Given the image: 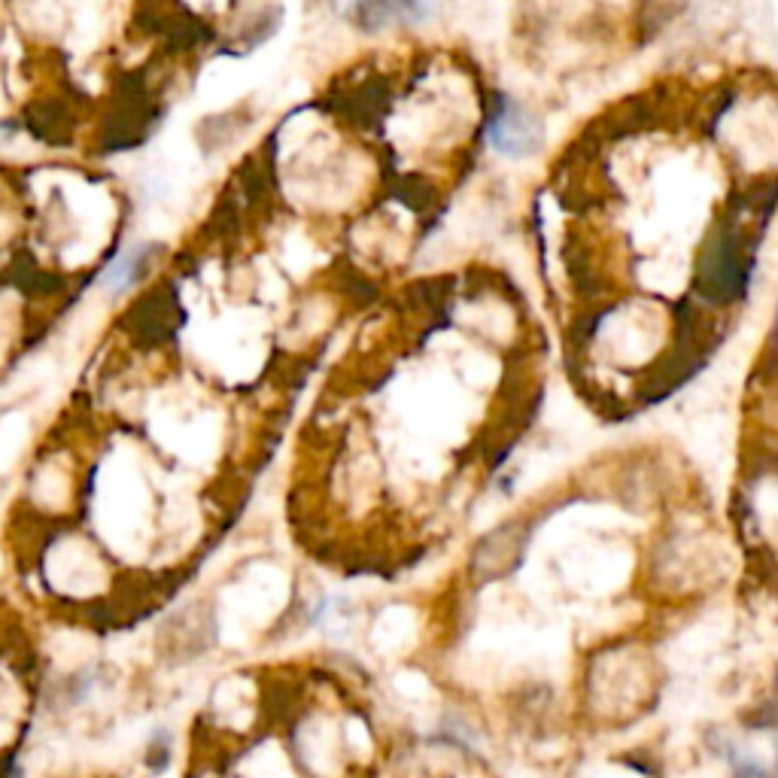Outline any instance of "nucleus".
I'll list each match as a JSON object with an SVG mask.
<instances>
[{"instance_id": "1", "label": "nucleus", "mask_w": 778, "mask_h": 778, "mask_svg": "<svg viewBox=\"0 0 778 778\" xmlns=\"http://www.w3.org/2000/svg\"><path fill=\"white\" fill-rule=\"evenodd\" d=\"M660 699V669L639 639L599 645L581 672V715L599 727H627Z\"/></svg>"}, {"instance_id": "2", "label": "nucleus", "mask_w": 778, "mask_h": 778, "mask_svg": "<svg viewBox=\"0 0 778 778\" xmlns=\"http://www.w3.org/2000/svg\"><path fill=\"white\" fill-rule=\"evenodd\" d=\"M760 238L763 228H754L721 210L693 256V301L715 310V314L739 307L751 289Z\"/></svg>"}, {"instance_id": "3", "label": "nucleus", "mask_w": 778, "mask_h": 778, "mask_svg": "<svg viewBox=\"0 0 778 778\" xmlns=\"http://www.w3.org/2000/svg\"><path fill=\"white\" fill-rule=\"evenodd\" d=\"M535 517L532 514H517L508 517L502 523H496L493 529H487L481 538H475L472 551H469V563H465V575H469V584L475 590L499 584L505 578H511L526 557V548L535 532Z\"/></svg>"}, {"instance_id": "4", "label": "nucleus", "mask_w": 778, "mask_h": 778, "mask_svg": "<svg viewBox=\"0 0 778 778\" xmlns=\"http://www.w3.org/2000/svg\"><path fill=\"white\" fill-rule=\"evenodd\" d=\"M484 134L505 159H532L544 146L541 116L508 92H493L484 110Z\"/></svg>"}, {"instance_id": "5", "label": "nucleus", "mask_w": 778, "mask_h": 778, "mask_svg": "<svg viewBox=\"0 0 778 778\" xmlns=\"http://www.w3.org/2000/svg\"><path fill=\"white\" fill-rule=\"evenodd\" d=\"M435 16V0H353L350 25L365 34H389V31H411L426 25Z\"/></svg>"}, {"instance_id": "6", "label": "nucleus", "mask_w": 778, "mask_h": 778, "mask_svg": "<svg viewBox=\"0 0 778 778\" xmlns=\"http://www.w3.org/2000/svg\"><path fill=\"white\" fill-rule=\"evenodd\" d=\"M159 250H162L159 244H140V247H134V250H128V253H122V256L107 268L101 286L110 289L113 295L128 292L134 283H140V280L149 274V265L155 262V253H159Z\"/></svg>"}, {"instance_id": "7", "label": "nucleus", "mask_w": 778, "mask_h": 778, "mask_svg": "<svg viewBox=\"0 0 778 778\" xmlns=\"http://www.w3.org/2000/svg\"><path fill=\"white\" fill-rule=\"evenodd\" d=\"M684 7H687V0H642V10H639L642 40H654Z\"/></svg>"}, {"instance_id": "8", "label": "nucleus", "mask_w": 778, "mask_h": 778, "mask_svg": "<svg viewBox=\"0 0 778 778\" xmlns=\"http://www.w3.org/2000/svg\"><path fill=\"white\" fill-rule=\"evenodd\" d=\"M754 377H757V383L766 389V393L778 396V310H775L772 326H769V332L763 338V350H760Z\"/></svg>"}, {"instance_id": "9", "label": "nucleus", "mask_w": 778, "mask_h": 778, "mask_svg": "<svg viewBox=\"0 0 778 778\" xmlns=\"http://www.w3.org/2000/svg\"><path fill=\"white\" fill-rule=\"evenodd\" d=\"M739 724L748 733H772L778 730V693L769 690V696L751 703L745 712H739Z\"/></svg>"}, {"instance_id": "10", "label": "nucleus", "mask_w": 778, "mask_h": 778, "mask_svg": "<svg viewBox=\"0 0 778 778\" xmlns=\"http://www.w3.org/2000/svg\"><path fill=\"white\" fill-rule=\"evenodd\" d=\"M168 763H171V736L165 730H159L146 745V766L152 772H165Z\"/></svg>"}, {"instance_id": "11", "label": "nucleus", "mask_w": 778, "mask_h": 778, "mask_svg": "<svg viewBox=\"0 0 778 778\" xmlns=\"http://www.w3.org/2000/svg\"><path fill=\"white\" fill-rule=\"evenodd\" d=\"M730 778H772V772L751 754H739L733 763H730Z\"/></svg>"}, {"instance_id": "12", "label": "nucleus", "mask_w": 778, "mask_h": 778, "mask_svg": "<svg viewBox=\"0 0 778 778\" xmlns=\"http://www.w3.org/2000/svg\"><path fill=\"white\" fill-rule=\"evenodd\" d=\"M772 772V778H778V763H775V769H769Z\"/></svg>"}, {"instance_id": "13", "label": "nucleus", "mask_w": 778, "mask_h": 778, "mask_svg": "<svg viewBox=\"0 0 778 778\" xmlns=\"http://www.w3.org/2000/svg\"><path fill=\"white\" fill-rule=\"evenodd\" d=\"M775 587H778V578H775Z\"/></svg>"}]
</instances>
